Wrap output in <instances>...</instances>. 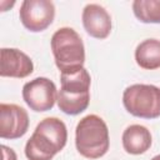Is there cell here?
I'll use <instances>...</instances> for the list:
<instances>
[{"mask_svg": "<svg viewBox=\"0 0 160 160\" xmlns=\"http://www.w3.org/2000/svg\"><path fill=\"white\" fill-rule=\"evenodd\" d=\"M68 141V130L58 118L42 119L25 145L28 160H51Z\"/></svg>", "mask_w": 160, "mask_h": 160, "instance_id": "obj_1", "label": "cell"}, {"mask_svg": "<svg viewBox=\"0 0 160 160\" xmlns=\"http://www.w3.org/2000/svg\"><path fill=\"white\" fill-rule=\"evenodd\" d=\"M61 88L58 91V106L68 115H78L90 102L91 78L85 68L60 75Z\"/></svg>", "mask_w": 160, "mask_h": 160, "instance_id": "obj_2", "label": "cell"}, {"mask_svg": "<svg viewBox=\"0 0 160 160\" xmlns=\"http://www.w3.org/2000/svg\"><path fill=\"white\" fill-rule=\"evenodd\" d=\"M75 145L79 154L86 159L104 156L110 145L106 122L95 114L84 116L75 129Z\"/></svg>", "mask_w": 160, "mask_h": 160, "instance_id": "obj_3", "label": "cell"}, {"mask_svg": "<svg viewBox=\"0 0 160 160\" xmlns=\"http://www.w3.org/2000/svg\"><path fill=\"white\" fill-rule=\"evenodd\" d=\"M51 50L61 74L84 68L85 48L80 35L72 28H60L51 36Z\"/></svg>", "mask_w": 160, "mask_h": 160, "instance_id": "obj_4", "label": "cell"}, {"mask_svg": "<svg viewBox=\"0 0 160 160\" xmlns=\"http://www.w3.org/2000/svg\"><path fill=\"white\" fill-rule=\"evenodd\" d=\"M122 104L136 118L156 119L160 116V88L149 84L130 85L124 90Z\"/></svg>", "mask_w": 160, "mask_h": 160, "instance_id": "obj_5", "label": "cell"}, {"mask_svg": "<svg viewBox=\"0 0 160 160\" xmlns=\"http://www.w3.org/2000/svg\"><path fill=\"white\" fill-rule=\"evenodd\" d=\"M19 18L28 30L32 32L44 31L54 21V2L50 0H25L20 6Z\"/></svg>", "mask_w": 160, "mask_h": 160, "instance_id": "obj_6", "label": "cell"}, {"mask_svg": "<svg viewBox=\"0 0 160 160\" xmlns=\"http://www.w3.org/2000/svg\"><path fill=\"white\" fill-rule=\"evenodd\" d=\"M22 99L31 110L42 112L52 109L58 100V90L50 79L35 78L22 86Z\"/></svg>", "mask_w": 160, "mask_h": 160, "instance_id": "obj_7", "label": "cell"}, {"mask_svg": "<svg viewBox=\"0 0 160 160\" xmlns=\"http://www.w3.org/2000/svg\"><path fill=\"white\" fill-rule=\"evenodd\" d=\"M29 129V115L26 110L16 104H0V138L19 139Z\"/></svg>", "mask_w": 160, "mask_h": 160, "instance_id": "obj_8", "label": "cell"}, {"mask_svg": "<svg viewBox=\"0 0 160 160\" xmlns=\"http://www.w3.org/2000/svg\"><path fill=\"white\" fill-rule=\"evenodd\" d=\"M34 71L32 60L21 50L14 48L1 49L0 75L2 78L22 79Z\"/></svg>", "mask_w": 160, "mask_h": 160, "instance_id": "obj_9", "label": "cell"}, {"mask_svg": "<svg viewBox=\"0 0 160 160\" xmlns=\"http://www.w3.org/2000/svg\"><path fill=\"white\" fill-rule=\"evenodd\" d=\"M82 25L86 32L95 39H106L111 31L109 12L98 4H88L82 10Z\"/></svg>", "mask_w": 160, "mask_h": 160, "instance_id": "obj_10", "label": "cell"}, {"mask_svg": "<svg viewBox=\"0 0 160 160\" xmlns=\"http://www.w3.org/2000/svg\"><path fill=\"white\" fill-rule=\"evenodd\" d=\"M122 146L128 154H144L151 146V134L148 128L142 125H130L122 132Z\"/></svg>", "mask_w": 160, "mask_h": 160, "instance_id": "obj_11", "label": "cell"}, {"mask_svg": "<svg viewBox=\"0 0 160 160\" xmlns=\"http://www.w3.org/2000/svg\"><path fill=\"white\" fill-rule=\"evenodd\" d=\"M136 64L146 70H155L160 68V40L146 39L141 41L135 49Z\"/></svg>", "mask_w": 160, "mask_h": 160, "instance_id": "obj_12", "label": "cell"}, {"mask_svg": "<svg viewBox=\"0 0 160 160\" xmlns=\"http://www.w3.org/2000/svg\"><path fill=\"white\" fill-rule=\"evenodd\" d=\"M132 11L141 22L160 24V0H135Z\"/></svg>", "mask_w": 160, "mask_h": 160, "instance_id": "obj_13", "label": "cell"}, {"mask_svg": "<svg viewBox=\"0 0 160 160\" xmlns=\"http://www.w3.org/2000/svg\"><path fill=\"white\" fill-rule=\"evenodd\" d=\"M2 149V160H18L16 154L12 149L8 148L6 145H1Z\"/></svg>", "mask_w": 160, "mask_h": 160, "instance_id": "obj_14", "label": "cell"}, {"mask_svg": "<svg viewBox=\"0 0 160 160\" xmlns=\"http://www.w3.org/2000/svg\"><path fill=\"white\" fill-rule=\"evenodd\" d=\"M151 160H160V154H159V155H156V156H154Z\"/></svg>", "mask_w": 160, "mask_h": 160, "instance_id": "obj_15", "label": "cell"}]
</instances>
